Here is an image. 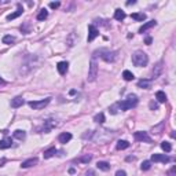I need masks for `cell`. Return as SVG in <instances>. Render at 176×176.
Segmentation results:
<instances>
[{
    "label": "cell",
    "instance_id": "obj_41",
    "mask_svg": "<svg viewBox=\"0 0 176 176\" xmlns=\"http://www.w3.org/2000/svg\"><path fill=\"white\" fill-rule=\"evenodd\" d=\"M6 84V81H4L3 79H1V76H0V85H4Z\"/></svg>",
    "mask_w": 176,
    "mask_h": 176
},
{
    "label": "cell",
    "instance_id": "obj_3",
    "mask_svg": "<svg viewBox=\"0 0 176 176\" xmlns=\"http://www.w3.org/2000/svg\"><path fill=\"white\" fill-rule=\"evenodd\" d=\"M98 77V63L95 61V57L91 58V62H90V70H88V77L87 80L88 81H95Z\"/></svg>",
    "mask_w": 176,
    "mask_h": 176
},
{
    "label": "cell",
    "instance_id": "obj_33",
    "mask_svg": "<svg viewBox=\"0 0 176 176\" xmlns=\"http://www.w3.org/2000/svg\"><path fill=\"white\" fill-rule=\"evenodd\" d=\"M151 168V161H143L142 165H140V169L142 171H149Z\"/></svg>",
    "mask_w": 176,
    "mask_h": 176
},
{
    "label": "cell",
    "instance_id": "obj_27",
    "mask_svg": "<svg viewBox=\"0 0 176 176\" xmlns=\"http://www.w3.org/2000/svg\"><path fill=\"white\" fill-rule=\"evenodd\" d=\"M109 111H110V114H117L120 111V102H116V103H113L109 108Z\"/></svg>",
    "mask_w": 176,
    "mask_h": 176
},
{
    "label": "cell",
    "instance_id": "obj_38",
    "mask_svg": "<svg viewBox=\"0 0 176 176\" xmlns=\"http://www.w3.org/2000/svg\"><path fill=\"white\" fill-rule=\"evenodd\" d=\"M175 172H176V168L173 166V168L171 169V171H169V176H173V175H175Z\"/></svg>",
    "mask_w": 176,
    "mask_h": 176
},
{
    "label": "cell",
    "instance_id": "obj_16",
    "mask_svg": "<svg viewBox=\"0 0 176 176\" xmlns=\"http://www.w3.org/2000/svg\"><path fill=\"white\" fill-rule=\"evenodd\" d=\"M70 139H72V133H70V132H62L61 135H59V138H58L59 143H62V144L68 143Z\"/></svg>",
    "mask_w": 176,
    "mask_h": 176
},
{
    "label": "cell",
    "instance_id": "obj_20",
    "mask_svg": "<svg viewBox=\"0 0 176 176\" xmlns=\"http://www.w3.org/2000/svg\"><path fill=\"white\" fill-rule=\"evenodd\" d=\"M130 147V142H127V140H119L117 144H116V149L117 150H125V149Z\"/></svg>",
    "mask_w": 176,
    "mask_h": 176
},
{
    "label": "cell",
    "instance_id": "obj_25",
    "mask_svg": "<svg viewBox=\"0 0 176 176\" xmlns=\"http://www.w3.org/2000/svg\"><path fill=\"white\" fill-rule=\"evenodd\" d=\"M92 160V155L91 154H85L84 157H80L77 160H74V162H83V164H88V162Z\"/></svg>",
    "mask_w": 176,
    "mask_h": 176
},
{
    "label": "cell",
    "instance_id": "obj_28",
    "mask_svg": "<svg viewBox=\"0 0 176 176\" xmlns=\"http://www.w3.org/2000/svg\"><path fill=\"white\" fill-rule=\"evenodd\" d=\"M96 168L106 172V171H109V169H110V165H109L108 162H105V161H99V162L96 164Z\"/></svg>",
    "mask_w": 176,
    "mask_h": 176
},
{
    "label": "cell",
    "instance_id": "obj_11",
    "mask_svg": "<svg viewBox=\"0 0 176 176\" xmlns=\"http://www.w3.org/2000/svg\"><path fill=\"white\" fill-rule=\"evenodd\" d=\"M157 25V21H149V22H146V24H143V25L139 28V33H144V32H147L149 29H151V28H154V26Z\"/></svg>",
    "mask_w": 176,
    "mask_h": 176
},
{
    "label": "cell",
    "instance_id": "obj_32",
    "mask_svg": "<svg viewBox=\"0 0 176 176\" xmlns=\"http://www.w3.org/2000/svg\"><path fill=\"white\" fill-rule=\"evenodd\" d=\"M15 41V37L14 36H10V35H7V36L3 37V43L4 44H11Z\"/></svg>",
    "mask_w": 176,
    "mask_h": 176
},
{
    "label": "cell",
    "instance_id": "obj_42",
    "mask_svg": "<svg viewBox=\"0 0 176 176\" xmlns=\"http://www.w3.org/2000/svg\"><path fill=\"white\" fill-rule=\"evenodd\" d=\"M133 160H135L133 157H128V158H127V161H133Z\"/></svg>",
    "mask_w": 176,
    "mask_h": 176
},
{
    "label": "cell",
    "instance_id": "obj_2",
    "mask_svg": "<svg viewBox=\"0 0 176 176\" xmlns=\"http://www.w3.org/2000/svg\"><path fill=\"white\" fill-rule=\"evenodd\" d=\"M138 105V96L135 94H130L127 99H124L122 102H120V110L125 111V110H130V109L135 108Z\"/></svg>",
    "mask_w": 176,
    "mask_h": 176
},
{
    "label": "cell",
    "instance_id": "obj_18",
    "mask_svg": "<svg viewBox=\"0 0 176 176\" xmlns=\"http://www.w3.org/2000/svg\"><path fill=\"white\" fill-rule=\"evenodd\" d=\"M155 99H157L158 103H165L166 102V95L164 91H157L155 92Z\"/></svg>",
    "mask_w": 176,
    "mask_h": 176
},
{
    "label": "cell",
    "instance_id": "obj_23",
    "mask_svg": "<svg viewBox=\"0 0 176 176\" xmlns=\"http://www.w3.org/2000/svg\"><path fill=\"white\" fill-rule=\"evenodd\" d=\"M122 79L125 80V81H132L135 79V74L132 72H130V70H124L122 72Z\"/></svg>",
    "mask_w": 176,
    "mask_h": 176
},
{
    "label": "cell",
    "instance_id": "obj_7",
    "mask_svg": "<svg viewBox=\"0 0 176 176\" xmlns=\"http://www.w3.org/2000/svg\"><path fill=\"white\" fill-rule=\"evenodd\" d=\"M57 121H54V120H46V121L43 122V127H41V131H43L44 133H50L51 131L54 130L55 127H57Z\"/></svg>",
    "mask_w": 176,
    "mask_h": 176
},
{
    "label": "cell",
    "instance_id": "obj_34",
    "mask_svg": "<svg viewBox=\"0 0 176 176\" xmlns=\"http://www.w3.org/2000/svg\"><path fill=\"white\" fill-rule=\"evenodd\" d=\"M149 108H150V110H157L158 109V102L151 101L150 103H149Z\"/></svg>",
    "mask_w": 176,
    "mask_h": 176
},
{
    "label": "cell",
    "instance_id": "obj_39",
    "mask_svg": "<svg viewBox=\"0 0 176 176\" xmlns=\"http://www.w3.org/2000/svg\"><path fill=\"white\" fill-rule=\"evenodd\" d=\"M87 176H95V172H94L92 169H90V171L87 172Z\"/></svg>",
    "mask_w": 176,
    "mask_h": 176
},
{
    "label": "cell",
    "instance_id": "obj_31",
    "mask_svg": "<svg viewBox=\"0 0 176 176\" xmlns=\"http://www.w3.org/2000/svg\"><path fill=\"white\" fill-rule=\"evenodd\" d=\"M94 121L98 122V124H103V122H105V114H103V113L96 114L95 117H94Z\"/></svg>",
    "mask_w": 176,
    "mask_h": 176
},
{
    "label": "cell",
    "instance_id": "obj_5",
    "mask_svg": "<svg viewBox=\"0 0 176 176\" xmlns=\"http://www.w3.org/2000/svg\"><path fill=\"white\" fill-rule=\"evenodd\" d=\"M51 102V98H46V99H40V101H32L29 102V106L33 109V110H40V109L46 108L47 105Z\"/></svg>",
    "mask_w": 176,
    "mask_h": 176
},
{
    "label": "cell",
    "instance_id": "obj_19",
    "mask_svg": "<svg viewBox=\"0 0 176 176\" xmlns=\"http://www.w3.org/2000/svg\"><path fill=\"white\" fill-rule=\"evenodd\" d=\"M138 87H139V88H144V90H150L151 80H139V81H138Z\"/></svg>",
    "mask_w": 176,
    "mask_h": 176
},
{
    "label": "cell",
    "instance_id": "obj_36",
    "mask_svg": "<svg viewBox=\"0 0 176 176\" xmlns=\"http://www.w3.org/2000/svg\"><path fill=\"white\" fill-rule=\"evenodd\" d=\"M116 176H127L125 171H122V169H119L117 172H116Z\"/></svg>",
    "mask_w": 176,
    "mask_h": 176
},
{
    "label": "cell",
    "instance_id": "obj_30",
    "mask_svg": "<svg viewBox=\"0 0 176 176\" xmlns=\"http://www.w3.org/2000/svg\"><path fill=\"white\" fill-rule=\"evenodd\" d=\"M161 149L165 151V153H169V151L172 150V146H171V143H169V142H165V140H164V142L161 143Z\"/></svg>",
    "mask_w": 176,
    "mask_h": 176
},
{
    "label": "cell",
    "instance_id": "obj_40",
    "mask_svg": "<svg viewBox=\"0 0 176 176\" xmlns=\"http://www.w3.org/2000/svg\"><path fill=\"white\" fill-rule=\"evenodd\" d=\"M136 1L135 0H130V1H127V6H131V4H135Z\"/></svg>",
    "mask_w": 176,
    "mask_h": 176
},
{
    "label": "cell",
    "instance_id": "obj_24",
    "mask_svg": "<svg viewBox=\"0 0 176 176\" xmlns=\"http://www.w3.org/2000/svg\"><path fill=\"white\" fill-rule=\"evenodd\" d=\"M55 154H57V149H55V147H51V149H48V150L44 151V158H46V160H48V158L54 157Z\"/></svg>",
    "mask_w": 176,
    "mask_h": 176
},
{
    "label": "cell",
    "instance_id": "obj_12",
    "mask_svg": "<svg viewBox=\"0 0 176 176\" xmlns=\"http://www.w3.org/2000/svg\"><path fill=\"white\" fill-rule=\"evenodd\" d=\"M57 69H58V73L59 74H66V72H68V69H69V63L68 62H65V61H62V62H59L57 65Z\"/></svg>",
    "mask_w": 176,
    "mask_h": 176
},
{
    "label": "cell",
    "instance_id": "obj_9",
    "mask_svg": "<svg viewBox=\"0 0 176 176\" xmlns=\"http://www.w3.org/2000/svg\"><path fill=\"white\" fill-rule=\"evenodd\" d=\"M151 161L153 162H164V164H166V162L171 161V158L165 154H153L151 155Z\"/></svg>",
    "mask_w": 176,
    "mask_h": 176
},
{
    "label": "cell",
    "instance_id": "obj_22",
    "mask_svg": "<svg viewBox=\"0 0 176 176\" xmlns=\"http://www.w3.org/2000/svg\"><path fill=\"white\" fill-rule=\"evenodd\" d=\"M124 18H125V13L122 10H120V8H117V10L114 11V19H117V21H124Z\"/></svg>",
    "mask_w": 176,
    "mask_h": 176
},
{
    "label": "cell",
    "instance_id": "obj_4",
    "mask_svg": "<svg viewBox=\"0 0 176 176\" xmlns=\"http://www.w3.org/2000/svg\"><path fill=\"white\" fill-rule=\"evenodd\" d=\"M99 57L103 59L105 62H114L117 59V51H109V50H99Z\"/></svg>",
    "mask_w": 176,
    "mask_h": 176
},
{
    "label": "cell",
    "instance_id": "obj_13",
    "mask_svg": "<svg viewBox=\"0 0 176 176\" xmlns=\"http://www.w3.org/2000/svg\"><path fill=\"white\" fill-rule=\"evenodd\" d=\"M24 103H25V101H24L22 96H15L14 99H11V108H14V109L21 108Z\"/></svg>",
    "mask_w": 176,
    "mask_h": 176
},
{
    "label": "cell",
    "instance_id": "obj_10",
    "mask_svg": "<svg viewBox=\"0 0 176 176\" xmlns=\"http://www.w3.org/2000/svg\"><path fill=\"white\" fill-rule=\"evenodd\" d=\"M164 63L162 62H158L157 65L153 68V72H151V80H154V79H157L158 76L161 74V72H162V68H164Z\"/></svg>",
    "mask_w": 176,
    "mask_h": 176
},
{
    "label": "cell",
    "instance_id": "obj_1",
    "mask_svg": "<svg viewBox=\"0 0 176 176\" xmlns=\"http://www.w3.org/2000/svg\"><path fill=\"white\" fill-rule=\"evenodd\" d=\"M132 63L138 68H142V66H146L149 63V57L146 52L143 51H136L132 54Z\"/></svg>",
    "mask_w": 176,
    "mask_h": 176
},
{
    "label": "cell",
    "instance_id": "obj_17",
    "mask_svg": "<svg viewBox=\"0 0 176 176\" xmlns=\"http://www.w3.org/2000/svg\"><path fill=\"white\" fill-rule=\"evenodd\" d=\"M37 162H39V160H37L36 157L35 158H29V160H26V161H24L21 164V168H30V166L36 165Z\"/></svg>",
    "mask_w": 176,
    "mask_h": 176
},
{
    "label": "cell",
    "instance_id": "obj_29",
    "mask_svg": "<svg viewBox=\"0 0 176 176\" xmlns=\"http://www.w3.org/2000/svg\"><path fill=\"white\" fill-rule=\"evenodd\" d=\"M47 17H48V11H47L46 8H43V10L37 14V21H44Z\"/></svg>",
    "mask_w": 176,
    "mask_h": 176
},
{
    "label": "cell",
    "instance_id": "obj_15",
    "mask_svg": "<svg viewBox=\"0 0 176 176\" xmlns=\"http://www.w3.org/2000/svg\"><path fill=\"white\" fill-rule=\"evenodd\" d=\"M22 13H24V8H22L21 4H18V10L15 11V13H13V14L7 15V21H13V19H15V18H18V17H21Z\"/></svg>",
    "mask_w": 176,
    "mask_h": 176
},
{
    "label": "cell",
    "instance_id": "obj_8",
    "mask_svg": "<svg viewBox=\"0 0 176 176\" xmlns=\"http://www.w3.org/2000/svg\"><path fill=\"white\" fill-rule=\"evenodd\" d=\"M98 36H99V30H98V29L95 28L92 24L88 25V37H87V40L91 43V41H94V40L96 39Z\"/></svg>",
    "mask_w": 176,
    "mask_h": 176
},
{
    "label": "cell",
    "instance_id": "obj_6",
    "mask_svg": "<svg viewBox=\"0 0 176 176\" xmlns=\"http://www.w3.org/2000/svg\"><path fill=\"white\" fill-rule=\"evenodd\" d=\"M133 138H135V140H138V142H146V143H150L151 142V138L149 136L147 132H143V131H138V132L133 133Z\"/></svg>",
    "mask_w": 176,
    "mask_h": 176
},
{
    "label": "cell",
    "instance_id": "obj_21",
    "mask_svg": "<svg viewBox=\"0 0 176 176\" xmlns=\"http://www.w3.org/2000/svg\"><path fill=\"white\" fill-rule=\"evenodd\" d=\"M14 138L15 139H18V140H25L26 132L25 131H22V130H17V131H14Z\"/></svg>",
    "mask_w": 176,
    "mask_h": 176
},
{
    "label": "cell",
    "instance_id": "obj_37",
    "mask_svg": "<svg viewBox=\"0 0 176 176\" xmlns=\"http://www.w3.org/2000/svg\"><path fill=\"white\" fill-rule=\"evenodd\" d=\"M144 43L147 44V46H150V44L153 43V39H151V37H146V40H144Z\"/></svg>",
    "mask_w": 176,
    "mask_h": 176
},
{
    "label": "cell",
    "instance_id": "obj_26",
    "mask_svg": "<svg viewBox=\"0 0 176 176\" xmlns=\"http://www.w3.org/2000/svg\"><path fill=\"white\" fill-rule=\"evenodd\" d=\"M131 17H132V19H135V21H144V19H146V14H144V13H133Z\"/></svg>",
    "mask_w": 176,
    "mask_h": 176
},
{
    "label": "cell",
    "instance_id": "obj_14",
    "mask_svg": "<svg viewBox=\"0 0 176 176\" xmlns=\"http://www.w3.org/2000/svg\"><path fill=\"white\" fill-rule=\"evenodd\" d=\"M13 146V140L11 138H4L3 140H0V150H6Z\"/></svg>",
    "mask_w": 176,
    "mask_h": 176
},
{
    "label": "cell",
    "instance_id": "obj_35",
    "mask_svg": "<svg viewBox=\"0 0 176 176\" xmlns=\"http://www.w3.org/2000/svg\"><path fill=\"white\" fill-rule=\"evenodd\" d=\"M59 6H61V3H59V1H51V3H50V7L54 8V10H55V8H58Z\"/></svg>",
    "mask_w": 176,
    "mask_h": 176
}]
</instances>
